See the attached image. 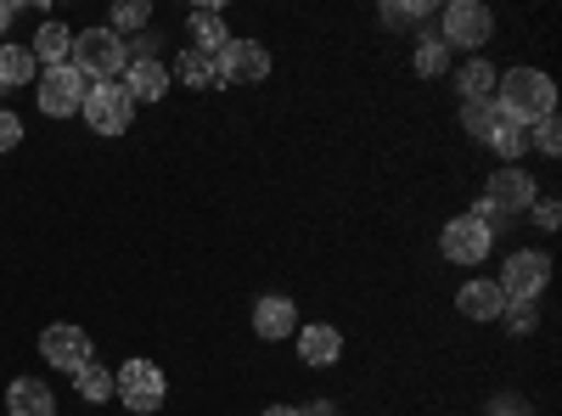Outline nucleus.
<instances>
[{
    "instance_id": "nucleus-23",
    "label": "nucleus",
    "mask_w": 562,
    "mask_h": 416,
    "mask_svg": "<svg viewBox=\"0 0 562 416\" xmlns=\"http://www.w3.org/2000/svg\"><path fill=\"white\" fill-rule=\"evenodd\" d=\"M411 68H416L422 79H439V74L450 68V45H445L439 34H416V57H411Z\"/></svg>"
},
{
    "instance_id": "nucleus-17",
    "label": "nucleus",
    "mask_w": 562,
    "mask_h": 416,
    "mask_svg": "<svg viewBox=\"0 0 562 416\" xmlns=\"http://www.w3.org/2000/svg\"><path fill=\"white\" fill-rule=\"evenodd\" d=\"M124 90L135 97V108L140 102H164L169 97V68L164 63H130L124 68Z\"/></svg>"
},
{
    "instance_id": "nucleus-8",
    "label": "nucleus",
    "mask_w": 562,
    "mask_h": 416,
    "mask_svg": "<svg viewBox=\"0 0 562 416\" xmlns=\"http://www.w3.org/2000/svg\"><path fill=\"white\" fill-rule=\"evenodd\" d=\"M490 248H495V231L479 225L473 214H456V220L439 225V254H445L450 265H484Z\"/></svg>"
},
{
    "instance_id": "nucleus-20",
    "label": "nucleus",
    "mask_w": 562,
    "mask_h": 416,
    "mask_svg": "<svg viewBox=\"0 0 562 416\" xmlns=\"http://www.w3.org/2000/svg\"><path fill=\"white\" fill-rule=\"evenodd\" d=\"M484 147L501 158V164H518L529 153V124H512V119H495V130L484 135Z\"/></svg>"
},
{
    "instance_id": "nucleus-25",
    "label": "nucleus",
    "mask_w": 562,
    "mask_h": 416,
    "mask_svg": "<svg viewBox=\"0 0 562 416\" xmlns=\"http://www.w3.org/2000/svg\"><path fill=\"white\" fill-rule=\"evenodd\" d=\"M153 23V7H147V0H119V7H113V34L124 40V34H140V29H147Z\"/></svg>"
},
{
    "instance_id": "nucleus-22",
    "label": "nucleus",
    "mask_w": 562,
    "mask_h": 416,
    "mask_svg": "<svg viewBox=\"0 0 562 416\" xmlns=\"http://www.w3.org/2000/svg\"><path fill=\"white\" fill-rule=\"evenodd\" d=\"M34 85V52L29 45H0V90Z\"/></svg>"
},
{
    "instance_id": "nucleus-35",
    "label": "nucleus",
    "mask_w": 562,
    "mask_h": 416,
    "mask_svg": "<svg viewBox=\"0 0 562 416\" xmlns=\"http://www.w3.org/2000/svg\"><path fill=\"white\" fill-rule=\"evenodd\" d=\"M265 416H304V411H299V405H270Z\"/></svg>"
},
{
    "instance_id": "nucleus-19",
    "label": "nucleus",
    "mask_w": 562,
    "mask_h": 416,
    "mask_svg": "<svg viewBox=\"0 0 562 416\" xmlns=\"http://www.w3.org/2000/svg\"><path fill=\"white\" fill-rule=\"evenodd\" d=\"M186 29H192V52H220V45L231 40V29H225V18H220V7H198L192 18H186Z\"/></svg>"
},
{
    "instance_id": "nucleus-18",
    "label": "nucleus",
    "mask_w": 562,
    "mask_h": 416,
    "mask_svg": "<svg viewBox=\"0 0 562 416\" xmlns=\"http://www.w3.org/2000/svg\"><path fill=\"white\" fill-rule=\"evenodd\" d=\"M495 68L484 63V57H473V63H461L456 68V90H461V102H495Z\"/></svg>"
},
{
    "instance_id": "nucleus-12",
    "label": "nucleus",
    "mask_w": 562,
    "mask_h": 416,
    "mask_svg": "<svg viewBox=\"0 0 562 416\" xmlns=\"http://www.w3.org/2000/svg\"><path fill=\"white\" fill-rule=\"evenodd\" d=\"M293 338H299V360L315 366V372H326V366L344 360V333L326 327V321H310V327H299Z\"/></svg>"
},
{
    "instance_id": "nucleus-10",
    "label": "nucleus",
    "mask_w": 562,
    "mask_h": 416,
    "mask_svg": "<svg viewBox=\"0 0 562 416\" xmlns=\"http://www.w3.org/2000/svg\"><path fill=\"white\" fill-rule=\"evenodd\" d=\"M214 68H220L225 85H265L270 79V52L259 40H237V34H231L214 52Z\"/></svg>"
},
{
    "instance_id": "nucleus-33",
    "label": "nucleus",
    "mask_w": 562,
    "mask_h": 416,
    "mask_svg": "<svg viewBox=\"0 0 562 416\" xmlns=\"http://www.w3.org/2000/svg\"><path fill=\"white\" fill-rule=\"evenodd\" d=\"M12 18H18V7H12V0H0V34L12 29Z\"/></svg>"
},
{
    "instance_id": "nucleus-9",
    "label": "nucleus",
    "mask_w": 562,
    "mask_h": 416,
    "mask_svg": "<svg viewBox=\"0 0 562 416\" xmlns=\"http://www.w3.org/2000/svg\"><path fill=\"white\" fill-rule=\"evenodd\" d=\"M546 282H551V254H540V248L512 254L506 270L495 276V288H501L506 299H518V304H535V299L546 293Z\"/></svg>"
},
{
    "instance_id": "nucleus-21",
    "label": "nucleus",
    "mask_w": 562,
    "mask_h": 416,
    "mask_svg": "<svg viewBox=\"0 0 562 416\" xmlns=\"http://www.w3.org/2000/svg\"><path fill=\"white\" fill-rule=\"evenodd\" d=\"M175 79H180V85H192V90H220V85H225V79H220V68H214V57H209V52H192V45L180 52Z\"/></svg>"
},
{
    "instance_id": "nucleus-7",
    "label": "nucleus",
    "mask_w": 562,
    "mask_h": 416,
    "mask_svg": "<svg viewBox=\"0 0 562 416\" xmlns=\"http://www.w3.org/2000/svg\"><path fill=\"white\" fill-rule=\"evenodd\" d=\"M490 34H495V18H490V7H479V0H450L445 18H439V40L450 45V52L456 45L461 52H484Z\"/></svg>"
},
{
    "instance_id": "nucleus-16",
    "label": "nucleus",
    "mask_w": 562,
    "mask_h": 416,
    "mask_svg": "<svg viewBox=\"0 0 562 416\" xmlns=\"http://www.w3.org/2000/svg\"><path fill=\"white\" fill-rule=\"evenodd\" d=\"M7 416H57V394L34 378H18L7 389Z\"/></svg>"
},
{
    "instance_id": "nucleus-11",
    "label": "nucleus",
    "mask_w": 562,
    "mask_h": 416,
    "mask_svg": "<svg viewBox=\"0 0 562 416\" xmlns=\"http://www.w3.org/2000/svg\"><path fill=\"white\" fill-rule=\"evenodd\" d=\"M40 360L57 366V372H79V366H90V333L68 327V321H57V327L40 333Z\"/></svg>"
},
{
    "instance_id": "nucleus-26",
    "label": "nucleus",
    "mask_w": 562,
    "mask_h": 416,
    "mask_svg": "<svg viewBox=\"0 0 562 416\" xmlns=\"http://www.w3.org/2000/svg\"><path fill=\"white\" fill-rule=\"evenodd\" d=\"M428 12H434L428 0H389V7H383L378 18H383V29H416Z\"/></svg>"
},
{
    "instance_id": "nucleus-3",
    "label": "nucleus",
    "mask_w": 562,
    "mask_h": 416,
    "mask_svg": "<svg viewBox=\"0 0 562 416\" xmlns=\"http://www.w3.org/2000/svg\"><path fill=\"white\" fill-rule=\"evenodd\" d=\"M68 63H74L85 79H97V85L130 68V57H124V40H119L108 23H102V29H79V34H74V57H68Z\"/></svg>"
},
{
    "instance_id": "nucleus-27",
    "label": "nucleus",
    "mask_w": 562,
    "mask_h": 416,
    "mask_svg": "<svg viewBox=\"0 0 562 416\" xmlns=\"http://www.w3.org/2000/svg\"><path fill=\"white\" fill-rule=\"evenodd\" d=\"M495 119H501L495 102H461V130H467V135H479V142L495 130Z\"/></svg>"
},
{
    "instance_id": "nucleus-1",
    "label": "nucleus",
    "mask_w": 562,
    "mask_h": 416,
    "mask_svg": "<svg viewBox=\"0 0 562 416\" xmlns=\"http://www.w3.org/2000/svg\"><path fill=\"white\" fill-rule=\"evenodd\" d=\"M495 108H501V119H512V124H540V119L557 113V85H551V74H540V68H506V74L495 79Z\"/></svg>"
},
{
    "instance_id": "nucleus-30",
    "label": "nucleus",
    "mask_w": 562,
    "mask_h": 416,
    "mask_svg": "<svg viewBox=\"0 0 562 416\" xmlns=\"http://www.w3.org/2000/svg\"><path fill=\"white\" fill-rule=\"evenodd\" d=\"M18 142H23V119L12 108H0V153H12Z\"/></svg>"
},
{
    "instance_id": "nucleus-32",
    "label": "nucleus",
    "mask_w": 562,
    "mask_h": 416,
    "mask_svg": "<svg viewBox=\"0 0 562 416\" xmlns=\"http://www.w3.org/2000/svg\"><path fill=\"white\" fill-rule=\"evenodd\" d=\"M299 411H304V416H338V405H333V400H315V405H299Z\"/></svg>"
},
{
    "instance_id": "nucleus-2",
    "label": "nucleus",
    "mask_w": 562,
    "mask_h": 416,
    "mask_svg": "<svg viewBox=\"0 0 562 416\" xmlns=\"http://www.w3.org/2000/svg\"><path fill=\"white\" fill-rule=\"evenodd\" d=\"M535 198H540V187L518 169V164H506V169H495L490 180H484V198L473 203V220L479 225H490V231H501V220L506 214H529L535 209Z\"/></svg>"
},
{
    "instance_id": "nucleus-13",
    "label": "nucleus",
    "mask_w": 562,
    "mask_h": 416,
    "mask_svg": "<svg viewBox=\"0 0 562 416\" xmlns=\"http://www.w3.org/2000/svg\"><path fill=\"white\" fill-rule=\"evenodd\" d=\"M254 333H259L265 344L293 338V333H299V304L281 299V293H265V299L254 304Z\"/></svg>"
},
{
    "instance_id": "nucleus-15",
    "label": "nucleus",
    "mask_w": 562,
    "mask_h": 416,
    "mask_svg": "<svg viewBox=\"0 0 562 416\" xmlns=\"http://www.w3.org/2000/svg\"><path fill=\"white\" fill-rule=\"evenodd\" d=\"M68 57H74V29L57 23V18L40 23V29H34V68H40V74H45V68H63Z\"/></svg>"
},
{
    "instance_id": "nucleus-24",
    "label": "nucleus",
    "mask_w": 562,
    "mask_h": 416,
    "mask_svg": "<svg viewBox=\"0 0 562 416\" xmlns=\"http://www.w3.org/2000/svg\"><path fill=\"white\" fill-rule=\"evenodd\" d=\"M74 389H79L90 405H108V400H113V372L90 360V366H79V372H74Z\"/></svg>"
},
{
    "instance_id": "nucleus-29",
    "label": "nucleus",
    "mask_w": 562,
    "mask_h": 416,
    "mask_svg": "<svg viewBox=\"0 0 562 416\" xmlns=\"http://www.w3.org/2000/svg\"><path fill=\"white\" fill-rule=\"evenodd\" d=\"M501 321H506V333H535V304H518V299H506V310H501Z\"/></svg>"
},
{
    "instance_id": "nucleus-28",
    "label": "nucleus",
    "mask_w": 562,
    "mask_h": 416,
    "mask_svg": "<svg viewBox=\"0 0 562 416\" xmlns=\"http://www.w3.org/2000/svg\"><path fill=\"white\" fill-rule=\"evenodd\" d=\"M529 147H540L546 158H557V153H562V124H557V113H551V119H540V124H529Z\"/></svg>"
},
{
    "instance_id": "nucleus-34",
    "label": "nucleus",
    "mask_w": 562,
    "mask_h": 416,
    "mask_svg": "<svg viewBox=\"0 0 562 416\" xmlns=\"http://www.w3.org/2000/svg\"><path fill=\"white\" fill-rule=\"evenodd\" d=\"M495 416H518V400H512V394H501V400H495Z\"/></svg>"
},
{
    "instance_id": "nucleus-4",
    "label": "nucleus",
    "mask_w": 562,
    "mask_h": 416,
    "mask_svg": "<svg viewBox=\"0 0 562 416\" xmlns=\"http://www.w3.org/2000/svg\"><path fill=\"white\" fill-rule=\"evenodd\" d=\"M113 394L124 400V411L153 416V411L169 400V383H164V372H158L153 360H124L119 372H113Z\"/></svg>"
},
{
    "instance_id": "nucleus-31",
    "label": "nucleus",
    "mask_w": 562,
    "mask_h": 416,
    "mask_svg": "<svg viewBox=\"0 0 562 416\" xmlns=\"http://www.w3.org/2000/svg\"><path fill=\"white\" fill-rule=\"evenodd\" d=\"M529 214H535V225H540V231H557V225H562V203H557V198H535V209H529Z\"/></svg>"
},
{
    "instance_id": "nucleus-14",
    "label": "nucleus",
    "mask_w": 562,
    "mask_h": 416,
    "mask_svg": "<svg viewBox=\"0 0 562 416\" xmlns=\"http://www.w3.org/2000/svg\"><path fill=\"white\" fill-rule=\"evenodd\" d=\"M456 310H461L467 321H501V310H506V293L490 282V276H479V282H461V293H456Z\"/></svg>"
},
{
    "instance_id": "nucleus-5",
    "label": "nucleus",
    "mask_w": 562,
    "mask_h": 416,
    "mask_svg": "<svg viewBox=\"0 0 562 416\" xmlns=\"http://www.w3.org/2000/svg\"><path fill=\"white\" fill-rule=\"evenodd\" d=\"M85 97H90V79H85L74 63L45 68V74H40V85H34V102H40V113H45V119H74V113L85 108Z\"/></svg>"
},
{
    "instance_id": "nucleus-6",
    "label": "nucleus",
    "mask_w": 562,
    "mask_h": 416,
    "mask_svg": "<svg viewBox=\"0 0 562 416\" xmlns=\"http://www.w3.org/2000/svg\"><path fill=\"white\" fill-rule=\"evenodd\" d=\"M79 113H85V124L97 135H124L135 124V97L119 79H102V85H90V97H85Z\"/></svg>"
}]
</instances>
